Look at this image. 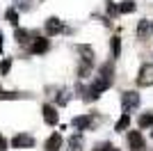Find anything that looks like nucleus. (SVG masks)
Returning <instances> with one entry per match:
<instances>
[{
	"label": "nucleus",
	"instance_id": "aec40b11",
	"mask_svg": "<svg viewBox=\"0 0 153 151\" xmlns=\"http://www.w3.org/2000/svg\"><path fill=\"white\" fill-rule=\"evenodd\" d=\"M0 151H7V140L0 135Z\"/></svg>",
	"mask_w": 153,
	"mask_h": 151
},
{
	"label": "nucleus",
	"instance_id": "7ed1b4c3",
	"mask_svg": "<svg viewBox=\"0 0 153 151\" xmlns=\"http://www.w3.org/2000/svg\"><path fill=\"white\" fill-rule=\"evenodd\" d=\"M121 105L123 110H133V108L140 105V94H135V92H126L121 94Z\"/></svg>",
	"mask_w": 153,
	"mask_h": 151
},
{
	"label": "nucleus",
	"instance_id": "20e7f679",
	"mask_svg": "<svg viewBox=\"0 0 153 151\" xmlns=\"http://www.w3.org/2000/svg\"><path fill=\"white\" fill-rule=\"evenodd\" d=\"M151 32H153V21L144 19V21L137 23V37H140V39H149V37H151Z\"/></svg>",
	"mask_w": 153,
	"mask_h": 151
},
{
	"label": "nucleus",
	"instance_id": "a211bd4d",
	"mask_svg": "<svg viewBox=\"0 0 153 151\" xmlns=\"http://www.w3.org/2000/svg\"><path fill=\"white\" fill-rule=\"evenodd\" d=\"M9 67H12V60H5V62L0 64V73H5V71L9 69Z\"/></svg>",
	"mask_w": 153,
	"mask_h": 151
},
{
	"label": "nucleus",
	"instance_id": "2eb2a0df",
	"mask_svg": "<svg viewBox=\"0 0 153 151\" xmlns=\"http://www.w3.org/2000/svg\"><path fill=\"white\" fill-rule=\"evenodd\" d=\"M114 147L110 144V142H98V144L94 147V151H112Z\"/></svg>",
	"mask_w": 153,
	"mask_h": 151
},
{
	"label": "nucleus",
	"instance_id": "f8f14e48",
	"mask_svg": "<svg viewBox=\"0 0 153 151\" xmlns=\"http://www.w3.org/2000/svg\"><path fill=\"white\" fill-rule=\"evenodd\" d=\"M128 121H130V117H128V112H126V114H123V117H121V119L117 121V126H114V131H117V133H121V131H126V128H128Z\"/></svg>",
	"mask_w": 153,
	"mask_h": 151
},
{
	"label": "nucleus",
	"instance_id": "dca6fc26",
	"mask_svg": "<svg viewBox=\"0 0 153 151\" xmlns=\"http://www.w3.org/2000/svg\"><path fill=\"white\" fill-rule=\"evenodd\" d=\"M27 37H30V32H27V30H19V32H16V39H19L21 44H23V41H27Z\"/></svg>",
	"mask_w": 153,
	"mask_h": 151
},
{
	"label": "nucleus",
	"instance_id": "6e6552de",
	"mask_svg": "<svg viewBox=\"0 0 153 151\" xmlns=\"http://www.w3.org/2000/svg\"><path fill=\"white\" fill-rule=\"evenodd\" d=\"M44 119H46V124H51V126H55L57 124V110H55V108L53 105H44Z\"/></svg>",
	"mask_w": 153,
	"mask_h": 151
},
{
	"label": "nucleus",
	"instance_id": "9d476101",
	"mask_svg": "<svg viewBox=\"0 0 153 151\" xmlns=\"http://www.w3.org/2000/svg\"><path fill=\"white\" fill-rule=\"evenodd\" d=\"M12 144L19 147V149H21V147H32V144H34V140H32L30 135H16V138L12 140Z\"/></svg>",
	"mask_w": 153,
	"mask_h": 151
},
{
	"label": "nucleus",
	"instance_id": "f3484780",
	"mask_svg": "<svg viewBox=\"0 0 153 151\" xmlns=\"http://www.w3.org/2000/svg\"><path fill=\"white\" fill-rule=\"evenodd\" d=\"M80 142H82V138H80V135H73V138L69 140V144H71V147H76V149L80 147Z\"/></svg>",
	"mask_w": 153,
	"mask_h": 151
},
{
	"label": "nucleus",
	"instance_id": "412c9836",
	"mask_svg": "<svg viewBox=\"0 0 153 151\" xmlns=\"http://www.w3.org/2000/svg\"><path fill=\"white\" fill-rule=\"evenodd\" d=\"M112 151H119V149H112Z\"/></svg>",
	"mask_w": 153,
	"mask_h": 151
},
{
	"label": "nucleus",
	"instance_id": "423d86ee",
	"mask_svg": "<svg viewBox=\"0 0 153 151\" xmlns=\"http://www.w3.org/2000/svg\"><path fill=\"white\" fill-rule=\"evenodd\" d=\"M62 135L59 133H53L51 138L46 140V151H59V147H62Z\"/></svg>",
	"mask_w": 153,
	"mask_h": 151
},
{
	"label": "nucleus",
	"instance_id": "ddd939ff",
	"mask_svg": "<svg viewBox=\"0 0 153 151\" xmlns=\"http://www.w3.org/2000/svg\"><path fill=\"white\" fill-rule=\"evenodd\" d=\"M146 126H153V112H146L140 117V128H146Z\"/></svg>",
	"mask_w": 153,
	"mask_h": 151
},
{
	"label": "nucleus",
	"instance_id": "f03ea898",
	"mask_svg": "<svg viewBox=\"0 0 153 151\" xmlns=\"http://www.w3.org/2000/svg\"><path fill=\"white\" fill-rule=\"evenodd\" d=\"M128 142H130V151H146V144H144V138L140 131L128 133Z\"/></svg>",
	"mask_w": 153,
	"mask_h": 151
},
{
	"label": "nucleus",
	"instance_id": "4be33fe9",
	"mask_svg": "<svg viewBox=\"0 0 153 151\" xmlns=\"http://www.w3.org/2000/svg\"><path fill=\"white\" fill-rule=\"evenodd\" d=\"M151 138H153V131H151Z\"/></svg>",
	"mask_w": 153,
	"mask_h": 151
},
{
	"label": "nucleus",
	"instance_id": "9b49d317",
	"mask_svg": "<svg viewBox=\"0 0 153 151\" xmlns=\"http://www.w3.org/2000/svg\"><path fill=\"white\" fill-rule=\"evenodd\" d=\"M135 7H137V5H135L133 0H123V2L117 7V9H119V14H133V12H135Z\"/></svg>",
	"mask_w": 153,
	"mask_h": 151
},
{
	"label": "nucleus",
	"instance_id": "39448f33",
	"mask_svg": "<svg viewBox=\"0 0 153 151\" xmlns=\"http://www.w3.org/2000/svg\"><path fill=\"white\" fill-rule=\"evenodd\" d=\"M96 119H98L96 114H85V117H76V119H73V126H76L78 131H85V128H89V126L94 124Z\"/></svg>",
	"mask_w": 153,
	"mask_h": 151
},
{
	"label": "nucleus",
	"instance_id": "4468645a",
	"mask_svg": "<svg viewBox=\"0 0 153 151\" xmlns=\"http://www.w3.org/2000/svg\"><path fill=\"white\" fill-rule=\"evenodd\" d=\"M112 55L114 57L121 55V39L119 37H112Z\"/></svg>",
	"mask_w": 153,
	"mask_h": 151
},
{
	"label": "nucleus",
	"instance_id": "0eeeda50",
	"mask_svg": "<svg viewBox=\"0 0 153 151\" xmlns=\"http://www.w3.org/2000/svg\"><path fill=\"white\" fill-rule=\"evenodd\" d=\"M64 30V23L59 19H48L46 21V32L48 34H57V32H62Z\"/></svg>",
	"mask_w": 153,
	"mask_h": 151
},
{
	"label": "nucleus",
	"instance_id": "6ab92c4d",
	"mask_svg": "<svg viewBox=\"0 0 153 151\" xmlns=\"http://www.w3.org/2000/svg\"><path fill=\"white\" fill-rule=\"evenodd\" d=\"M7 19H9V23L16 25V12H12V9H9V12H7Z\"/></svg>",
	"mask_w": 153,
	"mask_h": 151
},
{
	"label": "nucleus",
	"instance_id": "1a4fd4ad",
	"mask_svg": "<svg viewBox=\"0 0 153 151\" xmlns=\"http://www.w3.org/2000/svg\"><path fill=\"white\" fill-rule=\"evenodd\" d=\"M48 50V39H44V37H39L34 44L30 46V53H34V55H39V53H46Z\"/></svg>",
	"mask_w": 153,
	"mask_h": 151
},
{
	"label": "nucleus",
	"instance_id": "f257e3e1",
	"mask_svg": "<svg viewBox=\"0 0 153 151\" xmlns=\"http://www.w3.org/2000/svg\"><path fill=\"white\" fill-rule=\"evenodd\" d=\"M137 85H140V87H149V85H153V64H144V67L140 69Z\"/></svg>",
	"mask_w": 153,
	"mask_h": 151
}]
</instances>
